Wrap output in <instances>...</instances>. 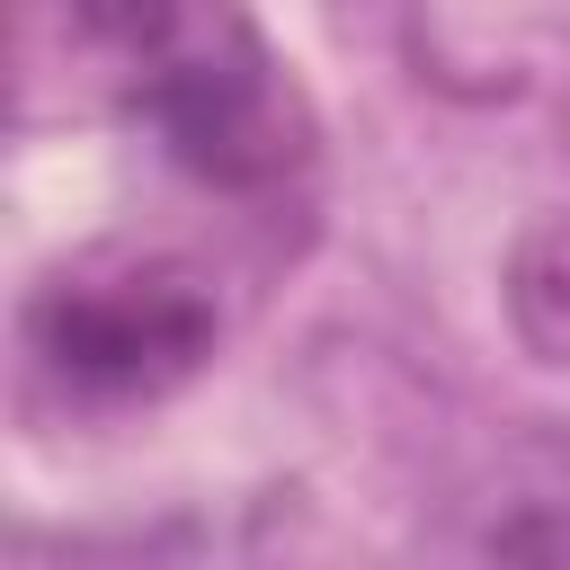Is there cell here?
I'll return each mask as SVG.
<instances>
[{"instance_id":"obj_2","label":"cell","mask_w":570,"mask_h":570,"mask_svg":"<svg viewBox=\"0 0 570 570\" xmlns=\"http://www.w3.org/2000/svg\"><path fill=\"white\" fill-rule=\"evenodd\" d=\"M214 294L160 258L62 267L27 294V356L71 401H151L214 356Z\"/></svg>"},{"instance_id":"obj_3","label":"cell","mask_w":570,"mask_h":570,"mask_svg":"<svg viewBox=\"0 0 570 570\" xmlns=\"http://www.w3.org/2000/svg\"><path fill=\"white\" fill-rule=\"evenodd\" d=\"M499 561L508 570H570V508L561 499H534L499 525Z\"/></svg>"},{"instance_id":"obj_1","label":"cell","mask_w":570,"mask_h":570,"mask_svg":"<svg viewBox=\"0 0 570 570\" xmlns=\"http://www.w3.org/2000/svg\"><path fill=\"white\" fill-rule=\"evenodd\" d=\"M98 45H116L125 62V98L134 116L160 134V151L178 169H196L205 187H285L303 169V107L294 80L276 71V53L258 45L249 18H205V9H125V18H89Z\"/></svg>"}]
</instances>
